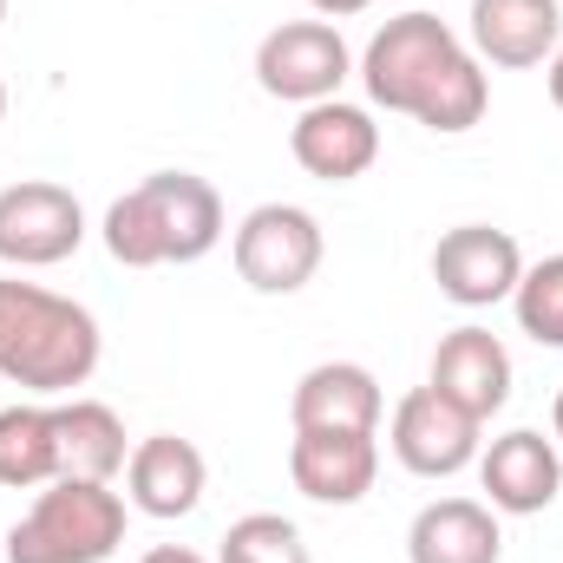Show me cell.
<instances>
[{
  "label": "cell",
  "mask_w": 563,
  "mask_h": 563,
  "mask_svg": "<svg viewBox=\"0 0 563 563\" xmlns=\"http://www.w3.org/2000/svg\"><path fill=\"white\" fill-rule=\"evenodd\" d=\"M361 86L374 106L420 119L426 132H472L492 106L478 53L439 20V13H400L387 20L361 53Z\"/></svg>",
  "instance_id": "obj_1"
},
{
  "label": "cell",
  "mask_w": 563,
  "mask_h": 563,
  "mask_svg": "<svg viewBox=\"0 0 563 563\" xmlns=\"http://www.w3.org/2000/svg\"><path fill=\"white\" fill-rule=\"evenodd\" d=\"M99 321L73 295L0 276V380L53 400L99 374Z\"/></svg>",
  "instance_id": "obj_2"
},
{
  "label": "cell",
  "mask_w": 563,
  "mask_h": 563,
  "mask_svg": "<svg viewBox=\"0 0 563 563\" xmlns=\"http://www.w3.org/2000/svg\"><path fill=\"white\" fill-rule=\"evenodd\" d=\"M106 243L125 269L203 263L223 243V197L197 170H157L106 210Z\"/></svg>",
  "instance_id": "obj_3"
},
{
  "label": "cell",
  "mask_w": 563,
  "mask_h": 563,
  "mask_svg": "<svg viewBox=\"0 0 563 563\" xmlns=\"http://www.w3.org/2000/svg\"><path fill=\"white\" fill-rule=\"evenodd\" d=\"M125 544V498L92 478L40 485L33 511L7 531V563H106Z\"/></svg>",
  "instance_id": "obj_4"
},
{
  "label": "cell",
  "mask_w": 563,
  "mask_h": 563,
  "mask_svg": "<svg viewBox=\"0 0 563 563\" xmlns=\"http://www.w3.org/2000/svg\"><path fill=\"white\" fill-rule=\"evenodd\" d=\"M230 256H236V276L256 295H295L321 269V223L301 203H256L236 223Z\"/></svg>",
  "instance_id": "obj_5"
},
{
  "label": "cell",
  "mask_w": 563,
  "mask_h": 563,
  "mask_svg": "<svg viewBox=\"0 0 563 563\" xmlns=\"http://www.w3.org/2000/svg\"><path fill=\"white\" fill-rule=\"evenodd\" d=\"M347 73H354L347 40L328 20H282L276 33H263V46H256V86L269 99H288V106L341 99Z\"/></svg>",
  "instance_id": "obj_6"
},
{
  "label": "cell",
  "mask_w": 563,
  "mask_h": 563,
  "mask_svg": "<svg viewBox=\"0 0 563 563\" xmlns=\"http://www.w3.org/2000/svg\"><path fill=\"white\" fill-rule=\"evenodd\" d=\"M86 243V210L66 184L26 177L0 190V263L7 269H53Z\"/></svg>",
  "instance_id": "obj_7"
},
{
  "label": "cell",
  "mask_w": 563,
  "mask_h": 563,
  "mask_svg": "<svg viewBox=\"0 0 563 563\" xmlns=\"http://www.w3.org/2000/svg\"><path fill=\"white\" fill-rule=\"evenodd\" d=\"M478 432L485 420H472L465 407H452L432 380L413 387L400 407H394V432H387V445H394V459L413 472V478H452V472H465V465H478Z\"/></svg>",
  "instance_id": "obj_8"
},
{
  "label": "cell",
  "mask_w": 563,
  "mask_h": 563,
  "mask_svg": "<svg viewBox=\"0 0 563 563\" xmlns=\"http://www.w3.org/2000/svg\"><path fill=\"white\" fill-rule=\"evenodd\" d=\"M525 276V250L511 230H492V223H459L432 243V282L445 301L459 308H492V301H511Z\"/></svg>",
  "instance_id": "obj_9"
},
{
  "label": "cell",
  "mask_w": 563,
  "mask_h": 563,
  "mask_svg": "<svg viewBox=\"0 0 563 563\" xmlns=\"http://www.w3.org/2000/svg\"><path fill=\"white\" fill-rule=\"evenodd\" d=\"M478 485H485V505L505 511V518H538V511H551L558 492H563L558 439H544V432H531V426L492 439V445L478 452Z\"/></svg>",
  "instance_id": "obj_10"
},
{
  "label": "cell",
  "mask_w": 563,
  "mask_h": 563,
  "mask_svg": "<svg viewBox=\"0 0 563 563\" xmlns=\"http://www.w3.org/2000/svg\"><path fill=\"white\" fill-rule=\"evenodd\" d=\"M288 151L308 177L321 184H354L374 170L380 157V125L367 106H347V99H321V106H301L295 132H288Z\"/></svg>",
  "instance_id": "obj_11"
},
{
  "label": "cell",
  "mask_w": 563,
  "mask_h": 563,
  "mask_svg": "<svg viewBox=\"0 0 563 563\" xmlns=\"http://www.w3.org/2000/svg\"><path fill=\"white\" fill-rule=\"evenodd\" d=\"M288 478L314 505H361L380 478V432H295Z\"/></svg>",
  "instance_id": "obj_12"
},
{
  "label": "cell",
  "mask_w": 563,
  "mask_h": 563,
  "mask_svg": "<svg viewBox=\"0 0 563 563\" xmlns=\"http://www.w3.org/2000/svg\"><path fill=\"white\" fill-rule=\"evenodd\" d=\"M203 485H210V465L177 432H151L125 459V498L144 518H190L203 505Z\"/></svg>",
  "instance_id": "obj_13"
},
{
  "label": "cell",
  "mask_w": 563,
  "mask_h": 563,
  "mask_svg": "<svg viewBox=\"0 0 563 563\" xmlns=\"http://www.w3.org/2000/svg\"><path fill=\"white\" fill-rule=\"evenodd\" d=\"M432 387L465 407L472 420H492L505 400H511V354L492 328H452L439 347H432Z\"/></svg>",
  "instance_id": "obj_14"
},
{
  "label": "cell",
  "mask_w": 563,
  "mask_h": 563,
  "mask_svg": "<svg viewBox=\"0 0 563 563\" xmlns=\"http://www.w3.org/2000/svg\"><path fill=\"white\" fill-rule=\"evenodd\" d=\"M380 380L361 361H321L295 380V432H380Z\"/></svg>",
  "instance_id": "obj_15"
},
{
  "label": "cell",
  "mask_w": 563,
  "mask_h": 563,
  "mask_svg": "<svg viewBox=\"0 0 563 563\" xmlns=\"http://www.w3.org/2000/svg\"><path fill=\"white\" fill-rule=\"evenodd\" d=\"M563 46L558 0H472V53L492 66H544Z\"/></svg>",
  "instance_id": "obj_16"
},
{
  "label": "cell",
  "mask_w": 563,
  "mask_h": 563,
  "mask_svg": "<svg viewBox=\"0 0 563 563\" xmlns=\"http://www.w3.org/2000/svg\"><path fill=\"white\" fill-rule=\"evenodd\" d=\"M407 558L413 563H498L505 558V531L498 511L478 498H432L413 531H407Z\"/></svg>",
  "instance_id": "obj_17"
},
{
  "label": "cell",
  "mask_w": 563,
  "mask_h": 563,
  "mask_svg": "<svg viewBox=\"0 0 563 563\" xmlns=\"http://www.w3.org/2000/svg\"><path fill=\"white\" fill-rule=\"evenodd\" d=\"M53 445H59V478H92V485H112L132 459L125 420L106 400H59L53 407Z\"/></svg>",
  "instance_id": "obj_18"
},
{
  "label": "cell",
  "mask_w": 563,
  "mask_h": 563,
  "mask_svg": "<svg viewBox=\"0 0 563 563\" xmlns=\"http://www.w3.org/2000/svg\"><path fill=\"white\" fill-rule=\"evenodd\" d=\"M59 478V445H53V407H0V485L7 492H40Z\"/></svg>",
  "instance_id": "obj_19"
},
{
  "label": "cell",
  "mask_w": 563,
  "mask_h": 563,
  "mask_svg": "<svg viewBox=\"0 0 563 563\" xmlns=\"http://www.w3.org/2000/svg\"><path fill=\"white\" fill-rule=\"evenodd\" d=\"M217 563H314V558H308V544H301V531H295L288 518L250 511V518H236V525L223 531Z\"/></svg>",
  "instance_id": "obj_20"
},
{
  "label": "cell",
  "mask_w": 563,
  "mask_h": 563,
  "mask_svg": "<svg viewBox=\"0 0 563 563\" xmlns=\"http://www.w3.org/2000/svg\"><path fill=\"white\" fill-rule=\"evenodd\" d=\"M518 328L538 341V347H563V256H544L518 276Z\"/></svg>",
  "instance_id": "obj_21"
},
{
  "label": "cell",
  "mask_w": 563,
  "mask_h": 563,
  "mask_svg": "<svg viewBox=\"0 0 563 563\" xmlns=\"http://www.w3.org/2000/svg\"><path fill=\"white\" fill-rule=\"evenodd\" d=\"M308 7H314L321 20H347V13H367L374 0H308Z\"/></svg>",
  "instance_id": "obj_22"
},
{
  "label": "cell",
  "mask_w": 563,
  "mask_h": 563,
  "mask_svg": "<svg viewBox=\"0 0 563 563\" xmlns=\"http://www.w3.org/2000/svg\"><path fill=\"white\" fill-rule=\"evenodd\" d=\"M139 563H203L197 551H184V544H157V551H144Z\"/></svg>",
  "instance_id": "obj_23"
},
{
  "label": "cell",
  "mask_w": 563,
  "mask_h": 563,
  "mask_svg": "<svg viewBox=\"0 0 563 563\" xmlns=\"http://www.w3.org/2000/svg\"><path fill=\"white\" fill-rule=\"evenodd\" d=\"M544 79H551V106L563 112V46L551 53V66H544Z\"/></svg>",
  "instance_id": "obj_24"
},
{
  "label": "cell",
  "mask_w": 563,
  "mask_h": 563,
  "mask_svg": "<svg viewBox=\"0 0 563 563\" xmlns=\"http://www.w3.org/2000/svg\"><path fill=\"white\" fill-rule=\"evenodd\" d=\"M551 432H558V445H563V394H558V407H551Z\"/></svg>",
  "instance_id": "obj_25"
},
{
  "label": "cell",
  "mask_w": 563,
  "mask_h": 563,
  "mask_svg": "<svg viewBox=\"0 0 563 563\" xmlns=\"http://www.w3.org/2000/svg\"><path fill=\"white\" fill-rule=\"evenodd\" d=\"M0 119H7V86H0Z\"/></svg>",
  "instance_id": "obj_26"
},
{
  "label": "cell",
  "mask_w": 563,
  "mask_h": 563,
  "mask_svg": "<svg viewBox=\"0 0 563 563\" xmlns=\"http://www.w3.org/2000/svg\"><path fill=\"white\" fill-rule=\"evenodd\" d=\"M0 20H7V0H0Z\"/></svg>",
  "instance_id": "obj_27"
}]
</instances>
